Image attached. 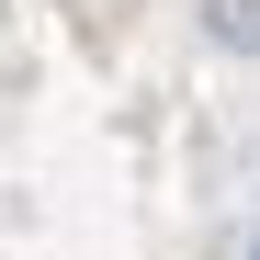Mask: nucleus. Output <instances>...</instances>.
<instances>
[{
	"label": "nucleus",
	"mask_w": 260,
	"mask_h": 260,
	"mask_svg": "<svg viewBox=\"0 0 260 260\" xmlns=\"http://www.w3.org/2000/svg\"><path fill=\"white\" fill-rule=\"evenodd\" d=\"M204 23H215V46H260V0H204Z\"/></svg>",
	"instance_id": "nucleus-1"
}]
</instances>
